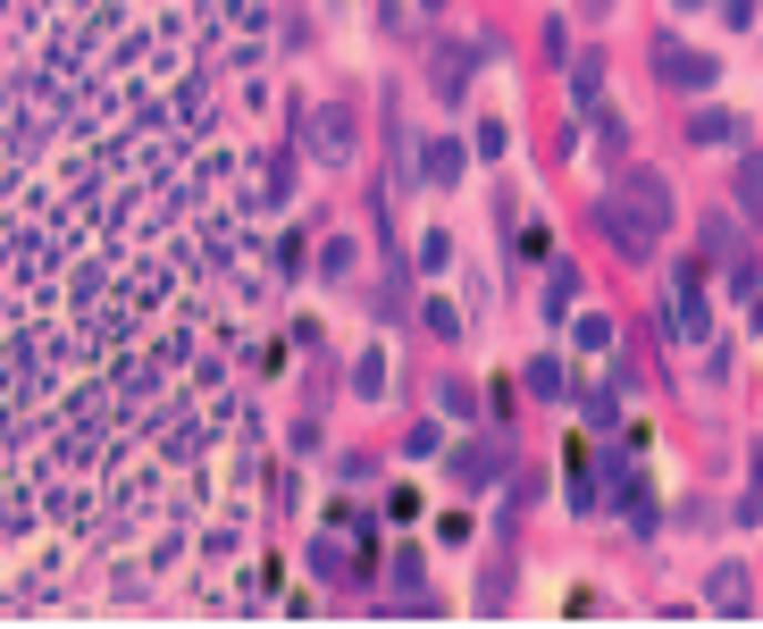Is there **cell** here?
Listing matches in <instances>:
<instances>
[{
  "mask_svg": "<svg viewBox=\"0 0 763 629\" xmlns=\"http://www.w3.org/2000/svg\"><path fill=\"white\" fill-rule=\"evenodd\" d=\"M654 68H663V84H680V93H696V84H713V59L705 51H654Z\"/></svg>",
  "mask_w": 763,
  "mask_h": 629,
  "instance_id": "obj_1",
  "label": "cell"
},
{
  "mask_svg": "<svg viewBox=\"0 0 763 629\" xmlns=\"http://www.w3.org/2000/svg\"><path fill=\"white\" fill-rule=\"evenodd\" d=\"M739 210L763 219V160H739Z\"/></svg>",
  "mask_w": 763,
  "mask_h": 629,
  "instance_id": "obj_2",
  "label": "cell"
},
{
  "mask_svg": "<svg viewBox=\"0 0 763 629\" xmlns=\"http://www.w3.org/2000/svg\"><path fill=\"white\" fill-rule=\"evenodd\" d=\"M739 579H746V571H713V605H722V612H746V588H739Z\"/></svg>",
  "mask_w": 763,
  "mask_h": 629,
  "instance_id": "obj_3",
  "label": "cell"
},
{
  "mask_svg": "<svg viewBox=\"0 0 763 629\" xmlns=\"http://www.w3.org/2000/svg\"><path fill=\"white\" fill-rule=\"evenodd\" d=\"M696 143H739V118H722V110H705V118H696Z\"/></svg>",
  "mask_w": 763,
  "mask_h": 629,
  "instance_id": "obj_4",
  "label": "cell"
}]
</instances>
